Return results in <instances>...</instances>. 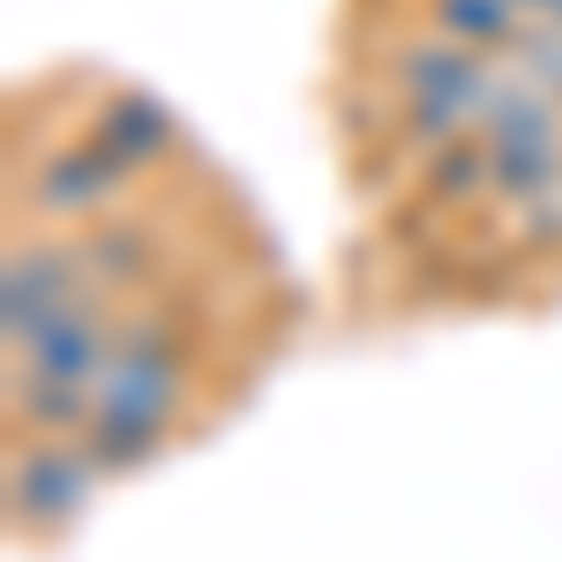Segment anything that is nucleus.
Returning a JSON list of instances; mask_svg holds the SVG:
<instances>
[{
	"label": "nucleus",
	"instance_id": "obj_1",
	"mask_svg": "<svg viewBox=\"0 0 562 562\" xmlns=\"http://www.w3.org/2000/svg\"><path fill=\"white\" fill-rule=\"evenodd\" d=\"M98 487H105V465L90 458L83 435H8L0 503H8V532L23 548L31 540H60L90 510Z\"/></svg>",
	"mask_w": 562,
	"mask_h": 562
},
{
	"label": "nucleus",
	"instance_id": "obj_2",
	"mask_svg": "<svg viewBox=\"0 0 562 562\" xmlns=\"http://www.w3.org/2000/svg\"><path fill=\"white\" fill-rule=\"evenodd\" d=\"M135 166H121L90 128L45 143L31 158V173L15 180V211H31V225H60V233H83L98 217L128 211L135 203Z\"/></svg>",
	"mask_w": 562,
	"mask_h": 562
},
{
	"label": "nucleus",
	"instance_id": "obj_3",
	"mask_svg": "<svg viewBox=\"0 0 562 562\" xmlns=\"http://www.w3.org/2000/svg\"><path fill=\"white\" fill-rule=\"evenodd\" d=\"M90 293L83 233L60 225H15L8 256H0V346H23L31 330H45L68 301Z\"/></svg>",
	"mask_w": 562,
	"mask_h": 562
},
{
	"label": "nucleus",
	"instance_id": "obj_4",
	"mask_svg": "<svg viewBox=\"0 0 562 562\" xmlns=\"http://www.w3.org/2000/svg\"><path fill=\"white\" fill-rule=\"evenodd\" d=\"M375 83L397 98V105H458V113H473L495 98L503 83V60L495 53H473V45L442 38V31H405V38L383 45V60H375Z\"/></svg>",
	"mask_w": 562,
	"mask_h": 562
},
{
	"label": "nucleus",
	"instance_id": "obj_5",
	"mask_svg": "<svg viewBox=\"0 0 562 562\" xmlns=\"http://www.w3.org/2000/svg\"><path fill=\"white\" fill-rule=\"evenodd\" d=\"M121 307L113 293L90 285L83 301H68L45 330H31L23 346H8V375H31V383H60V390H90L105 383L113 352H121Z\"/></svg>",
	"mask_w": 562,
	"mask_h": 562
},
{
	"label": "nucleus",
	"instance_id": "obj_6",
	"mask_svg": "<svg viewBox=\"0 0 562 562\" xmlns=\"http://www.w3.org/2000/svg\"><path fill=\"white\" fill-rule=\"evenodd\" d=\"M83 262H90V285L113 293V301H150L166 293V233L150 225L143 211H113L83 225Z\"/></svg>",
	"mask_w": 562,
	"mask_h": 562
},
{
	"label": "nucleus",
	"instance_id": "obj_7",
	"mask_svg": "<svg viewBox=\"0 0 562 562\" xmlns=\"http://www.w3.org/2000/svg\"><path fill=\"white\" fill-rule=\"evenodd\" d=\"M83 128L121 158V166H135V173H158V166H173L180 158V121L166 98H150V90H98V105L83 113Z\"/></svg>",
	"mask_w": 562,
	"mask_h": 562
},
{
	"label": "nucleus",
	"instance_id": "obj_8",
	"mask_svg": "<svg viewBox=\"0 0 562 562\" xmlns=\"http://www.w3.org/2000/svg\"><path fill=\"white\" fill-rule=\"evenodd\" d=\"M420 23L473 45V53H495V60H510L525 45V31H532V15L518 0H420Z\"/></svg>",
	"mask_w": 562,
	"mask_h": 562
},
{
	"label": "nucleus",
	"instance_id": "obj_9",
	"mask_svg": "<svg viewBox=\"0 0 562 562\" xmlns=\"http://www.w3.org/2000/svg\"><path fill=\"white\" fill-rule=\"evenodd\" d=\"M420 203L435 217H465L487 203V143H480V128H465L458 143L420 158Z\"/></svg>",
	"mask_w": 562,
	"mask_h": 562
},
{
	"label": "nucleus",
	"instance_id": "obj_10",
	"mask_svg": "<svg viewBox=\"0 0 562 562\" xmlns=\"http://www.w3.org/2000/svg\"><path fill=\"white\" fill-rule=\"evenodd\" d=\"M83 442H90V458L105 465V480H128V473L158 465V458L173 450V435H166V428H150V420H121V413H90Z\"/></svg>",
	"mask_w": 562,
	"mask_h": 562
},
{
	"label": "nucleus",
	"instance_id": "obj_11",
	"mask_svg": "<svg viewBox=\"0 0 562 562\" xmlns=\"http://www.w3.org/2000/svg\"><path fill=\"white\" fill-rule=\"evenodd\" d=\"M510 217V248L518 256H562V188H548V195H532V203H518Z\"/></svg>",
	"mask_w": 562,
	"mask_h": 562
},
{
	"label": "nucleus",
	"instance_id": "obj_12",
	"mask_svg": "<svg viewBox=\"0 0 562 562\" xmlns=\"http://www.w3.org/2000/svg\"><path fill=\"white\" fill-rule=\"evenodd\" d=\"M525 15H532V23H548V15H562V0H518Z\"/></svg>",
	"mask_w": 562,
	"mask_h": 562
}]
</instances>
